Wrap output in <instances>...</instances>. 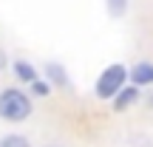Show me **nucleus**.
I'll use <instances>...</instances> for the list:
<instances>
[{
  "label": "nucleus",
  "mask_w": 153,
  "mask_h": 147,
  "mask_svg": "<svg viewBox=\"0 0 153 147\" xmlns=\"http://www.w3.org/2000/svg\"><path fill=\"white\" fill-rule=\"evenodd\" d=\"M31 113V99L17 88H6L0 93V119L6 122H23Z\"/></svg>",
  "instance_id": "nucleus-1"
},
{
  "label": "nucleus",
  "mask_w": 153,
  "mask_h": 147,
  "mask_svg": "<svg viewBox=\"0 0 153 147\" xmlns=\"http://www.w3.org/2000/svg\"><path fill=\"white\" fill-rule=\"evenodd\" d=\"M108 11L114 17H122L128 11V0H108Z\"/></svg>",
  "instance_id": "nucleus-6"
},
{
  "label": "nucleus",
  "mask_w": 153,
  "mask_h": 147,
  "mask_svg": "<svg viewBox=\"0 0 153 147\" xmlns=\"http://www.w3.org/2000/svg\"><path fill=\"white\" fill-rule=\"evenodd\" d=\"M131 79L136 82V85H150L153 82V65L150 62H139V65L131 71Z\"/></svg>",
  "instance_id": "nucleus-3"
},
{
  "label": "nucleus",
  "mask_w": 153,
  "mask_h": 147,
  "mask_svg": "<svg viewBox=\"0 0 153 147\" xmlns=\"http://www.w3.org/2000/svg\"><path fill=\"white\" fill-rule=\"evenodd\" d=\"M0 147H28V142H26V136H6V139H0Z\"/></svg>",
  "instance_id": "nucleus-7"
},
{
  "label": "nucleus",
  "mask_w": 153,
  "mask_h": 147,
  "mask_svg": "<svg viewBox=\"0 0 153 147\" xmlns=\"http://www.w3.org/2000/svg\"><path fill=\"white\" fill-rule=\"evenodd\" d=\"M48 74H51V79H54V82H60V85L65 82V76H62V68H57V65H48Z\"/></svg>",
  "instance_id": "nucleus-8"
},
{
  "label": "nucleus",
  "mask_w": 153,
  "mask_h": 147,
  "mask_svg": "<svg viewBox=\"0 0 153 147\" xmlns=\"http://www.w3.org/2000/svg\"><path fill=\"white\" fill-rule=\"evenodd\" d=\"M136 96H139V91H136V88H125V91H119V93H116V102H114V108H116V110H125V108H131V105L136 102Z\"/></svg>",
  "instance_id": "nucleus-4"
},
{
  "label": "nucleus",
  "mask_w": 153,
  "mask_h": 147,
  "mask_svg": "<svg viewBox=\"0 0 153 147\" xmlns=\"http://www.w3.org/2000/svg\"><path fill=\"white\" fill-rule=\"evenodd\" d=\"M3 68H6V51L0 48V71H3Z\"/></svg>",
  "instance_id": "nucleus-10"
},
{
  "label": "nucleus",
  "mask_w": 153,
  "mask_h": 147,
  "mask_svg": "<svg viewBox=\"0 0 153 147\" xmlns=\"http://www.w3.org/2000/svg\"><path fill=\"white\" fill-rule=\"evenodd\" d=\"M31 88H34V93H37V96H45V93H48V85H45V82H31Z\"/></svg>",
  "instance_id": "nucleus-9"
},
{
  "label": "nucleus",
  "mask_w": 153,
  "mask_h": 147,
  "mask_svg": "<svg viewBox=\"0 0 153 147\" xmlns=\"http://www.w3.org/2000/svg\"><path fill=\"white\" fill-rule=\"evenodd\" d=\"M14 71H17V76H20L23 82H37V71H34L28 62H23V60H17L14 62Z\"/></svg>",
  "instance_id": "nucleus-5"
},
{
  "label": "nucleus",
  "mask_w": 153,
  "mask_h": 147,
  "mask_svg": "<svg viewBox=\"0 0 153 147\" xmlns=\"http://www.w3.org/2000/svg\"><path fill=\"white\" fill-rule=\"evenodd\" d=\"M131 76V71H128L125 65H119V62H114V65H108L102 74H99L97 79V96L99 99H114L116 93L122 91V85H125V79Z\"/></svg>",
  "instance_id": "nucleus-2"
}]
</instances>
